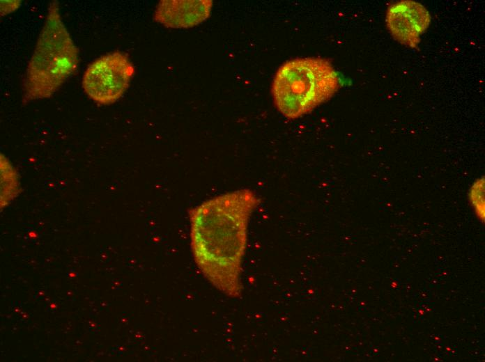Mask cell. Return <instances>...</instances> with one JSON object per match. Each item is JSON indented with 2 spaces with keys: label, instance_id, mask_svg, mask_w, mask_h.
I'll list each match as a JSON object with an SVG mask.
<instances>
[{
  "label": "cell",
  "instance_id": "obj_1",
  "mask_svg": "<svg viewBox=\"0 0 485 362\" xmlns=\"http://www.w3.org/2000/svg\"><path fill=\"white\" fill-rule=\"evenodd\" d=\"M259 203L253 191L242 189L213 197L190 212L194 260L206 278L232 298L243 292L248 224Z\"/></svg>",
  "mask_w": 485,
  "mask_h": 362
},
{
  "label": "cell",
  "instance_id": "obj_2",
  "mask_svg": "<svg viewBox=\"0 0 485 362\" xmlns=\"http://www.w3.org/2000/svg\"><path fill=\"white\" fill-rule=\"evenodd\" d=\"M78 63V49L62 21L58 2L54 1L26 68L24 99L50 97L74 73Z\"/></svg>",
  "mask_w": 485,
  "mask_h": 362
},
{
  "label": "cell",
  "instance_id": "obj_3",
  "mask_svg": "<svg viewBox=\"0 0 485 362\" xmlns=\"http://www.w3.org/2000/svg\"><path fill=\"white\" fill-rule=\"evenodd\" d=\"M339 86L337 74L328 61L302 58L289 61L279 68L272 94L279 111L294 120L328 101Z\"/></svg>",
  "mask_w": 485,
  "mask_h": 362
},
{
  "label": "cell",
  "instance_id": "obj_4",
  "mask_svg": "<svg viewBox=\"0 0 485 362\" xmlns=\"http://www.w3.org/2000/svg\"><path fill=\"white\" fill-rule=\"evenodd\" d=\"M134 74V68L126 54L118 51L108 53L88 65L82 87L95 102L111 104L122 97Z\"/></svg>",
  "mask_w": 485,
  "mask_h": 362
},
{
  "label": "cell",
  "instance_id": "obj_5",
  "mask_svg": "<svg viewBox=\"0 0 485 362\" xmlns=\"http://www.w3.org/2000/svg\"><path fill=\"white\" fill-rule=\"evenodd\" d=\"M427 10L413 1H400L387 10L386 22L392 36L400 43L415 48L430 24Z\"/></svg>",
  "mask_w": 485,
  "mask_h": 362
},
{
  "label": "cell",
  "instance_id": "obj_6",
  "mask_svg": "<svg viewBox=\"0 0 485 362\" xmlns=\"http://www.w3.org/2000/svg\"><path fill=\"white\" fill-rule=\"evenodd\" d=\"M212 6L211 0H162L153 18L168 28H189L206 20Z\"/></svg>",
  "mask_w": 485,
  "mask_h": 362
},
{
  "label": "cell",
  "instance_id": "obj_7",
  "mask_svg": "<svg viewBox=\"0 0 485 362\" xmlns=\"http://www.w3.org/2000/svg\"><path fill=\"white\" fill-rule=\"evenodd\" d=\"M20 192L17 174L13 166L1 155V208L8 205Z\"/></svg>",
  "mask_w": 485,
  "mask_h": 362
},
{
  "label": "cell",
  "instance_id": "obj_8",
  "mask_svg": "<svg viewBox=\"0 0 485 362\" xmlns=\"http://www.w3.org/2000/svg\"><path fill=\"white\" fill-rule=\"evenodd\" d=\"M477 187V185H476ZM484 186L477 187L473 188L475 191L471 192L470 199L472 204L474 205L476 214L480 219H484Z\"/></svg>",
  "mask_w": 485,
  "mask_h": 362
},
{
  "label": "cell",
  "instance_id": "obj_9",
  "mask_svg": "<svg viewBox=\"0 0 485 362\" xmlns=\"http://www.w3.org/2000/svg\"><path fill=\"white\" fill-rule=\"evenodd\" d=\"M20 5V1H1V15H4L15 10Z\"/></svg>",
  "mask_w": 485,
  "mask_h": 362
},
{
  "label": "cell",
  "instance_id": "obj_10",
  "mask_svg": "<svg viewBox=\"0 0 485 362\" xmlns=\"http://www.w3.org/2000/svg\"><path fill=\"white\" fill-rule=\"evenodd\" d=\"M29 235L31 237H36V235L34 233H29Z\"/></svg>",
  "mask_w": 485,
  "mask_h": 362
},
{
  "label": "cell",
  "instance_id": "obj_11",
  "mask_svg": "<svg viewBox=\"0 0 485 362\" xmlns=\"http://www.w3.org/2000/svg\"><path fill=\"white\" fill-rule=\"evenodd\" d=\"M69 276H70V277H75V276H76V274H75V273H70V274H69Z\"/></svg>",
  "mask_w": 485,
  "mask_h": 362
},
{
  "label": "cell",
  "instance_id": "obj_12",
  "mask_svg": "<svg viewBox=\"0 0 485 362\" xmlns=\"http://www.w3.org/2000/svg\"><path fill=\"white\" fill-rule=\"evenodd\" d=\"M50 307H51L52 308H56V305H55L54 304H52L50 305Z\"/></svg>",
  "mask_w": 485,
  "mask_h": 362
}]
</instances>
